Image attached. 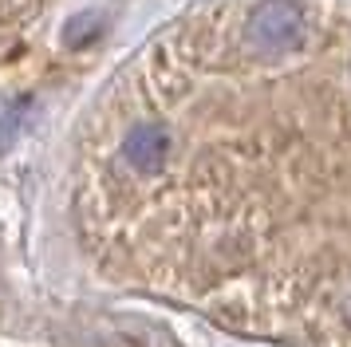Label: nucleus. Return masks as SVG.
Wrapping results in <instances>:
<instances>
[{
  "mask_svg": "<svg viewBox=\"0 0 351 347\" xmlns=\"http://www.w3.org/2000/svg\"><path fill=\"white\" fill-rule=\"evenodd\" d=\"M75 225L111 280L351 347V0H202L83 119Z\"/></svg>",
  "mask_w": 351,
  "mask_h": 347,
  "instance_id": "obj_1",
  "label": "nucleus"
},
{
  "mask_svg": "<svg viewBox=\"0 0 351 347\" xmlns=\"http://www.w3.org/2000/svg\"><path fill=\"white\" fill-rule=\"evenodd\" d=\"M51 0H0V44L16 40L24 28H32L36 16L48 8Z\"/></svg>",
  "mask_w": 351,
  "mask_h": 347,
  "instance_id": "obj_2",
  "label": "nucleus"
}]
</instances>
